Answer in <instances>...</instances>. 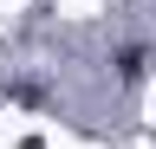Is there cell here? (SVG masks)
Segmentation results:
<instances>
[{
    "label": "cell",
    "mask_w": 156,
    "mask_h": 149,
    "mask_svg": "<svg viewBox=\"0 0 156 149\" xmlns=\"http://www.w3.org/2000/svg\"><path fill=\"white\" fill-rule=\"evenodd\" d=\"M143 71H150V52L143 46H124V52H117V78H124V84H143Z\"/></svg>",
    "instance_id": "6da1fadb"
}]
</instances>
